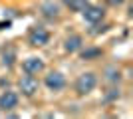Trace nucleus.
I'll return each mask as SVG.
<instances>
[{
	"label": "nucleus",
	"instance_id": "obj_1",
	"mask_svg": "<svg viewBox=\"0 0 133 119\" xmlns=\"http://www.w3.org/2000/svg\"><path fill=\"white\" fill-rule=\"evenodd\" d=\"M95 83H97V78L95 74L88 72V74H82L76 81V91H78V95H88L89 91H94Z\"/></svg>",
	"mask_w": 133,
	"mask_h": 119
},
{
	"label": "nucleus",
	"instance_id": "obj_9",
	"mask_svg": "<svg viewBox=\"0 0 133 119\" xmlns=\"http://www.w3.org/2000/svg\"><path fill=\"white\" fill-rule=\"evenodd\" d=\"M42 14L46 18H58L60 16V6L56 2H44L42 4Z\"/></svg>",
	"mask_w": 133,
	"mask_h": 119
},
{
	"label": "nucleus",
	"instance_id": "obj_12",
	"mask_svg": "<svg viewBox=\"0 0 133 119\" xmlns=\"http://www.w3.org/2000/svg\"><path fill=\"white\" fill-rule=\"evenodd\" d=\"M101 50L99 48H88V50L82 52V60H94V58H99Z\"/></svg>",
	"mask_w": 133,
	"mask_h": 119
},
{
	"label": "nucleus",
	"instance_id": "obj_5",
	"mask_svg": "<svg viewBox=\"0 0 133 119\" xmlns=\"http://www.w3.org/2000/svg\"><path fill=\"white\" fill-rule=\"evenodd\" d=\"M64 85H66V78L60 72H50V74L46 75V87L48 89L60 91V89H64Z\"/></svg>",
	"mask_w": 133,
	"mask_h": 119
},
{
	"label": "nucleus",
	"instance_id": "obj_4",
	"mask_svg": "<svg viewBox=\"0 0 133 119\" xmlns=\"http://www.w3.org/2000/svg\"><path fill=\"white\" fill-rule=\"evenodd\" d=\"M82 14H83V18L88 20L89 24H95V22H99L101 18H103V8L101 6H89V4H85L82 8Z\"/></svg>",
	"mask_w": 133,
	"mask_h": 119
},
{
	"label": "nucleus",
	"instance_id": "obj_8",
	"mask_svg": "<svg viewBox=\"0 0 133 119\" xmlns=\"http://www.w3.org/2000/svg\"><path fill=\"white\" fill-rule=\"evenodd\" d=\"M16 62V48L14 46H6L2 52V66L4 68H12Z\"/></svg>",
	"mask_w": 133,
	"mask_h": 119
},
{
	"label": "nucleus",
	"instance_id": "obj_3",
	"mask_svg": "<svg viewBox=\"0 0 133 119\" xmlns=\"http://www.w3.org/2000/svg\"><path fill=\"white\" fill-rule=\"evenodd\" d=\"M18 83H20V89H22V93H24V95H28V97H30V95H34V93L38 91V79L34 78L32 74L22 75Z\"/></svg>",
	"mask_w": 133,
	"mask_h": 119
},
{
	"label": "nucleus",
	"instance_id": "obj_2",
	"mask_svg": "<svg viewBox=\"0 0 133 119\" xmlns=\"http://www.w3.org/2000/svg\"><path fill=\"white\" fill-rule=\"evenodd\" d=\"M48 40H50V34H48V30L42 28V26H34L30 28V34H28V42L30 46H46L48 44Z\"/></svg>",
	"mask_w": 133,
	"mask_h": 119
},
{
	"label": "nucleus",
	"instance_id": "obj_11",
	"mask_svg": "<svg viewBox=\"0 0 133 119\" xmlns=\"http://www.w3.org/2000/svg\"><path fill=\"white\" fill-rule=\"evenodd\" d=\"M105 79H107V81H111V83L119 81V79H121V75H119V69H115L113 66L105 68Z\"/></svg>",
	"mask_w": 133,
	"mask_h": 119
},
{
	"label": "nucleus",
	"instance_id": "obj_6",
	"mask_svg": "<svg viewBox=\"0 0 133 119\" xmlns=\"http://www.w3.org/2000/svg\"><path fill=\"white\" fill-rule=\"evenodd\" d=\"M22 69H24V74H38V72H42L44 69V62L40 60V58L32 56V58H28V60H24L22 62Z\"/></svg>",
	"mask_w": 133,
	"mask_h": 119
},
{
	"label": "nucleus",
	"instance_id": "obj_10",
	"mask_svg": "<svg viewBox=\"0 0 133 119\" xmlns=\"http://www.w3.org/2000/svg\"><path fill=\"white\" fill-rule=\"evenodd\" d=\"M64 48H66V52H78L79 48H82V36H78V34H74V36H70V38L66 40V44H64Z\"/></svg>",
	"mask_w": 133,
	"mask_h": 119
},
{
	"label": "nucleus",
	"instance_id": "obj_15",
	"mask_svg": "<svg viewBox=\"0 0 133 119\" xmlns=\"http://www.w3.org/2000/svg\"><path fill=\"white\" fill-rule=\"evenodd\" d=\"M2 28H10V22H0V30Z\"/></svg>",
	"mask_w": 133,
	"mask_h": 119
},
{
	"label": "nucleus",
	"instance_id": "obj_14",
	"mask_svg": "<svg viewBox=\"0 0 133 119\" xmlns=\"http://www.w3.org/2000/svg\"><path fill=\"white\" fill-rule=\"evenodd\" d=\"M117 97H119V89H109V93L103 97V101H113V99H117Z\"/></svg>",
	"mask_w": 133,
	"mask_h": 119
},
{
	"label": "nucleus",
	"instance_id": "obj_7",
	"mask_svg": "<svg viewBox=\"0 0 133 119\" xmlns=\"http://www.w3.org/2000/svg\"><path fill=\"white\" fill-rule=\"evenodd\" d=\"M16 105H18V95L14 91H4L0 95V109L8 111V109H14Z\"/></svg>",
	"mask_w": 133,
	"mask_h": 119
},
{
	"label": "nucleus",
	"instance_id": "obj_13",
	"mask_svg": "<svg viewBox=\"0 0 133 119\" xmlns=\"http://www.w3.org/2000/svg\"><path fill=\"white\" fill-rule=\"evenodd\" d=\"M64 2H66L74 12H82V8L88 4V0H64Z\"/></svg>",
	"mask_w": 133,
	"mask_h": 119
}]
</instances>
